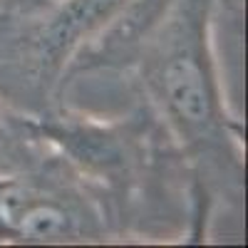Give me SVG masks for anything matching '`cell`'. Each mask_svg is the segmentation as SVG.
I'll list each match as a JSON object with an SVG mask.
<instances>
[{
	"instance_id": "2",
	"label": "cell",
	"mask_w": 248,
	"mask_h": 248,
	"mask_svg": "<svg viewBox=\"0 0 248 248\" xmlns=\"http://www.w3.org/2000/svg\"><path fill=\"white\" fill-rule=\"evenodd\" d=\"M79 233V218L60 196L30 186H0V238L17 243H62Z\"/></svg>"
},
{
	"instance_id": "1",
	"label": "cell",
	"mask_w": 248,
	"mask_h": 248,
	"mask_svg": "<svg viewBox=\"0 0 248 248\" xmlns=\"http://www.w3.org/2000/svg\"><path fill=\"white\" fill-rule=\"evenodd\" d=\"M149 85L164 117L184 141L211 139L223 127V99L214 79L206 30L199 17H179L159 40L149 65Z\"/></svg>"
},
{
	"instance_id": "3",
	"label": "cell",
	"mask_w": 248,
	"mask_h": 248,
	"mask_svg": "<svg viewBox=\"0 0 248 248\" xmlns=\"http://www.w3.org/2000/svg\"><path fill=\"white\" fill-rule=\"evenodd\" d=\"M132 0H65L50 20L43 37V50L50 62H65L82 40L99 32Z\"/></svg>"
}]
</instances>
